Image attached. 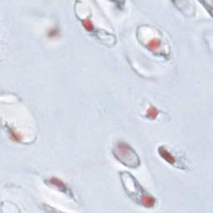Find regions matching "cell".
I'll return each mask as SVG.
<instances>
[{
  "mask_svg": "<svg viewBox=\"0 0 213 213\" xmlns=\"http://www.w3.org/2000/svg\"><path fill=\"white\" fill-rule=\"evenodd\" d=\"M159 154L161 155V157H163V159L165 160V161H167V163H169L170 164H172V165H173V164H175V162H176V159L175 157H173L171 153H169L165 149V147H160L159 148Z\"/></svg>",
  "mask_w": 213,
  "mask_h": 213,
  "instance_id": "obj_1",
  "label": "cell"
},
{
  "mask_svg": "<svg viewBox=\"0 0 213 213\" xmlns=\"http://www.w3.org/2000/svg\"><path fill=\"white\" fill-rule=\"evenodd\" d=\"M142 201L147 207H152L155 204V199L149 195H143L142 197Z\"/></svg>",
  "mask_w": 213,
  "mask_h": 213,
  "instance_id": "obj_2",
  "label": "cell"
},
{
  "mask_svg": "<svg viewBox=\"0 0 213 213\" xmlns=\"http://www.w3.org/2000/svg\"><path fill=\"white\" fill-rule=\"evenodd\" d=\"M160 44H161L160 40L158 38H154V39H151L150 42L147 44V47L151 50H156L157 48H159Z\"/></svg>",
  "mask_w": 213,
  "mask_h": 213,
  "instance_id": "obj_3",
  "label": "cell"
},
{
  "mask_svg": "<svg viewBox=\"0 0 213 213\" xmlns=\"http://www.w3.org/2000/svg\"><path fill=\"white\" fill-rule=\"evenodd\" d=\"M157 115H158V111L156 107L151 106L147 110V117L151 119H155Z\"/></svg>",
  "mask_w": 213,
  "mask_h": 213,
  "instance_id": "obj_4",
  "label": "cell"
},
{
  "mask_svg": "<svg viewBox=\"0 0 213 213\" xmlns=\"http://www.w3.org/2000/svg\"><path fill=\"white\" fill-rule=\"evenodd\" d=\"M82 25L84 27V28L88 32L93 31V23L89 20V19H84L82 20Z\"/></svg>",
  "mask_w": 213,
  "mask_h": 213,
  "instance_id": "obj_5",
  "label": "cell"
},
{
  "mask_svg": "<svg viewBox=\"0 0 213 213\" xmlns=\"http://www.w3.org/2000/svg\"><path fill=\"white\" fill-rule=\"evenodd\" d=\"M9 134H10V137L11 138L14 140V141H17V142H19L22 140V137L20 136V134H19V132H16L15 131H10L9 132Z\"/></svg>",
  "mask_w": 213,
  "mask_h": 213,
  "instance_id": "obj_6",
  "label": "cell"
},
{
  "mask_svg": "<svg viewBox=\"0 0 213 213\" xmlns=\"http://www.w3.org/2000/svg\"><path fill=\"white\" fill-rule=\"evenodd\" d=\"M58 33V31L57 30L56 28H52L50 31L48 32V37H50V38H53V37H54V36H56L57 34Z\"/></svg>",
  "mask_w": 213,
  "mask_h": 213,
  "instance_id": "obj_7",
  "label": "cell"
}]
</instances>
